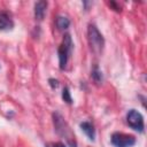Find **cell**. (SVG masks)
<instances>
[{
    "label": "cell",
    "instance_id": "cell-1",
    "mask_svg": "<svg viewBox=\"0 0 147 147\" xmlns=\"http://www.w3.org/2000/svg\"><path fill=\"white\" fill-rule=\"evenodd\" d=\"M87 40L92 52L96 55L101 54L105 46V39L94 24H90L87 28Z\"/></svg>",
    "mask_w": 147,
    "mask_h": 147
},
{
    "label": "cell",
    "instance_id": "cell-2",
    "mask_svg": "<svg viewBox=\"0 0 147 147\" xmlns=\"http://www.w3.org/2000/svg\"><path fill=\"white\" fill-rule=\"evenodd\" d=\"M53 122H54V126H55V130L57 132L59 136L61 137H64L68 141V144L71 146V147H76V142L74 140V136L67 124V122L64 121V118L62 117V115L60 113H54L53 114Z\"/></svg>",
    "mask_w": 147,
    "mask_h": 147
},
{
    "label": "cell",
    "instance_id": "cell-3",
    "mask_svg": "<svg viewBox=\"0 0 147 147\" xmlns=\"http://www.w3.org/2000/svg\"><path fill=\"white\" fill-rule=\"evenodd\" d=\"M72 49V40L70 34H64L62 44L59 47V64H60V69H64L68 62V57L71 53Z\"/></svg>",
    "mask_w": 147,
    "mask_h": 147
},
{
    "label": "cell",
    "instance_id": "cell-4",
    "mask_svg": "<svg viewBox=\"0 0 147 147\" xmlns=\"http://www.w3.org/2000/svg\"><path fill=\"white\" fill-rule=\"evenodd\" d=\"M126 122L131 129L139 131V132L144 131V126H145L144 125V117L138 110H136V109L129 110V113L126 114Z\"/></svg>",
    "mask_w": 147,
    "mask_h": 147
},
{
    "label": "cell",
    "instance_id": "cell-5",
    "mask_svg": "<svg viewBox=\"0 0 147 147\" xmlns=\"http://www.w3.org/2000/svg\"><path fill=\"white\" fill-rule=\"evenodd\" d=\"M111 144L115 147H132L136 144V138L130 134L115 132L111 134Z\"/></svg>",
    "mask_w": 147,
    "mask_h": 147
},
{
    "label": "cell",
    "instance_id": "cell-6",
    "mask_svg": "<svg viewBox=\"0 0 147 147\" xmlns=\"http://www.w3.org/2000/svg\"><path fill=\"white\" fill-rule=\"evenodd\" d=\"M46 9H47V1L41 0L34 3V17L39 21H41L45 17L46 14Z\"/></svg>",
    "mask_w": 147,
    "mask_h": 147
},
{
    "label": "cell",
    "instance_id": "cell-7",
    "mask_svg": "<svg viewBox=\"0 0 147 147\" xmlns=\"http://www.w3.org/2000/svg\"><path fill=\"white\" fill-rule=\"evenodd\" d=\"M14 26V23L10 16L6 11L0 13V30H10Z\"/></svg>",
    "mask_w": 147,
    "mask_h": 147
},
{
    "label": "cell",
    "instance_id": "cell-8",
    "mask_svg": "<svg viewBox=\"0 0 147 147\" xmlns=\"http://www.w3.org/2000/svg\"><path fill=\"white\" fill-rule=\"evenodd\" d=\"M80 129L85 132V134L91 140H94V138H95V130H94V126H93L92 123H90V122H83V123H80Z\"/></svg>",
    "mask_w": 147,
    "mask_h": 147
},
{
    "label": "cell",
    "instance_id": "cell-9",
    "mask_svg": "<svg viewBox=\"0 0 147 147\" xmlns=\"http://www.w3.org/2000/svg\"><path fill=\"white\" fill-rule=\"evenodd\" d=\"M69 25H70V21H69L68 17H65V16H59L56 18V26L60 30H65V29L69 28Z\"/></svg>",
    "mask_w": 147,
    "mask_h": 147
},
{
    "label": "cell",
    "instance_id": "cell-10",
    "mask_svg": "<svg viewBox=\"0 0 147 147\" xmlns=\"http://www.w3.org/2000/svg\"><path fill=\"white\" fill-rule=\"evenodd\" d=\"M92 78H93V80H94L96 84L102 83V72L99 70V68H98L96 65H95L94 69L92 70Z\"/></svg>",
    "mask_w": 147,
    "mask_h": 147
},
{
    "label": "cell",
    "instance_id": "cell-11",
    "mask_svg": "<svg viewBox=\"0 0 147 147\" xmlns=\"http://www.w3.org/2000/svg\"><path fill=\"white\" fill-rule=\"evenodd\" d=\"M62 99H63V101H65L69 105L72 103V98L70 95V92H69V88L68 87H64L63 88V91H62Z\"/></svg>",
    "mask_w": 147,
    "mask_h": 147
},
{
    "label": "cell",
    "instance_id": "cell-12",
    "mask_svg": "<svg viewBox=\"0 0 147 147\" xmlns=\"http://www.w3.org/2000/svg\"><path fill=\"white\" fill-rule=\"evenodd\" d=\"M48 83H49V85H51L52 88H56L59 86V82L56 79H54V78H49L48 79Z\"/></svg>",
    "mask_w": 147,
    "mask_h": 147
},
{
    "label": "cell",
    "instance_id": "cell-13",
    "mask_svg": "<svg viewBox=\"0 0 147 147\" xmlns=\"http://www.w3.org/2000/svg\"><path fill=\"white\" fill-rule=\"evenodd\" d=\"M45 147H65V145L61 142H51V144H47Z\"/></svg>",
    "mask_w": 147,
    "mask_h": 147
}]
</instances>
